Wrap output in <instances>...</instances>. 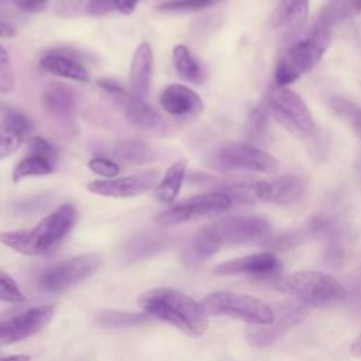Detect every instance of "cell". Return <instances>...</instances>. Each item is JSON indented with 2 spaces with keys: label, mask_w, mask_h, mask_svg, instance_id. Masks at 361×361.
I'll return each instance as SVG.
<instances>
[{
  "label": "cell",
  "mask_w": 361,
  "mask_h": 361,
  "mask_svg": "<svg viewBox=\"0 0 361 361\" xmlns=\"http://www.w3.org/2000/svg\"><path fill=\"white\" fill-rule=\"evenodd\" d=\"M172 59L178 75L190 83L202 85L206 80V72L200 62L185 45H176L172 49Z\"/></svg>",
  "instance_id": "obj_24"
},
{
  "label": "cell",
  "mask_w": 361,
  "mask_h": 361,
  "mask_svg": "<svg viewBox=\"0 0 361 361\" xmlns=\"http://www.w3.org/2000/svg\"><path fill=\"white\" fill-rule=\"evenodd\" d=\"M148 313H128L117 310H106L97 314V323L107 327H130L148 322Z\"/></svg>",
  "instance_id": "obj_31"
},
{
  "label": "cell",
  "mask_w": 361,
  "mask_h": 361,
  "mask_svg": "<svg viewBox=\"0 0 361 361\" xmlns=\"http://www.w3.org/2000/svg\"><path fill=\"white\" fill-rule=\"evenodd\" d=\"M351 3V7L354 10L355 14H360L361 13V0H350Z\"/></svg>",
  "instance_id": "obj_45"
},
{
  "label": "cell",
  "mask_w": 361,
  "mask_h": 361,
  "mask_svg": "<svg viewBox=\"0 0 361 361\" xmlns=\"http://www.w3.org/2000/svg\"><path fill=\"white\" fill-rule=\"evenodd\" d=\"M30 360L31 357L25 354H17V355H8V357L0 358V361H30Z\"/></svg>",
  "instance_id": "obj_44"
},
{
  "label": "cell",
  "mask_w": 361,
  "mask_h": 361,
  "mask_svg": "<svg viewBox=\"0 0 361 361\" xmlns=\"http://www.w3.org/2000/svg\"><path fill=\"white\" fill-rule=\"evenodd\" d=\"M186 175V162L185 161H178L172 164L164 178L158 182L155 186V197L165 204H171L175 202L178 197V193L182 188V183L185 180Z\"/></svg>",
  "instance_id": "obj_25"
},
{
  "label": "cell",
  "mask_w": 361,
  "mask_h": 361,
  "mask_svg": "<svg viewBox=\"0 0 361 361\" xmlns=\"http://www.w3.org/2000/svg\"><path fill=\"white\" fill-rule=\"evenodd\" d=\"M55 307L51 305L30 307L0 322V347L28 338L41 331L52 319Z\"/></svg>",
  "instance_id": "obj_12"
},
{
  "label": "cell",
  "mask_w": 361,
  "mask_h": 361,
  "mask_svg": "<svg viewBox=\"0 0 361 361\" xmlns=\"http://www.w3.org/2000/svg\"><path fill=\"white\" fill-rule=\"evenodd\" d=\"M272 286L293 295L309 307L341 303L347 298V289L343 283L329 274L316 271H300L275 276L272 278Z\"/></svg>",
  "instance_id": "obj_3"
},
{
  "label": "cell",
  "mask_w": 361,
  "mask_h": 361,
  "mask_svg": "<svg viewBox=\"0 0 361 361\" xmlns=\"http://www.w3.org/2000/svg\"><path fill=\"white\" fill-rule=\"evenodd\" d=\"M307 182L298 175H281L254 182L255 202L274 204H290L298 202L306 192Z\"/></svg>",
  "instance_id": "obj_14"
},
{
  "label": "cell",
  "mask_w": 361,
  "mask_h": 361,
  "mask_svg": "<svg viewBox=\"0 0 361 361\" xmlns=\"http://www.w3.org/2000/svg\"><path fill=\"white\" fill-rule=\"evenodd\" d=\"M358 173H360V182H361V164H360V171H358Z\"/></svg>",
  "instance_id": "obj_46"
},
{
  "label": "cell",
  "mask_w": 361,
  "mask_h": 361,
  "mask_svg": "<svg viewBox=\"0 0 361 361\" xmlns=\"http://www.w3.org/2000/svg\"><path fill=\"white\" fill-rule=\"evenodd\" d=\"M31 121L20 111L10 110L0 123V159L13 155L31 131Z\"/></svg>",
  "instance_id": "obj_20"
},
{
  "label": "cell",
  "mask_w": 361,
  "mask_h": 361,
  "mask_svg": "<svg viewBox=\"0 0 361 361\" xmlns=\"http://www.w3.org/2000/svg\"><path fill=\"white\" fill-rule=\"evenodd\" d=\"M145 313L164 320L190 337H200L207 330V313L202 303L172 288H155L138 299Z\"/></svg>",
  "instance_id": "obj_1"
},
{
  "label": "cell",
  "mask_w": 361,
  "mask_h": 361,
  "mask_svg": "<svg viewBox=\"0 0 361 361\" xmlns=\"http://www.w3.org/2000/svg\"><path fill=\"white\" fill-rule=\"evenodd\" d=\"M113 157L124 165H142L154 158V151L144 141L123 140L114 145Z\"/></svg>",
  "instance_id": "obj_26"
},
{
  "label": "cell",
  "mask_w": 361,
  "mask_h": 361,
  "mask_svg": "<svg viewBox=\"0 0 361 361\" xmlns=\"http://www.w3.org/2000/svg\"><path fill=\"white\" fill-rule=\"evenodd\" d=\"M282 269V264L279 258L271 252H257L247 257L235 258L227 262H223L217 265L213 269L214 275H254L259 278H275L278 276V272Z\"/></svg>",
  "instance_id": "obj_15"
},
{
  "label": "cell",
  "mask_w": 361,
  "mask_h": 361,
  "mask_svg": "<svg viewBox=\"0 0 361 361\" xmlns=\"http://www.w3.org/2000/svg\"><path fill=\"white\" fill-rule=\"evenodd\" d=\"M76 221V207L62 204L39 220L32 228L0 233V243L24 255H44L52 251L68 235Z\"/></svg>",
  "instance_id": "obj_2"
},
{
  "label": "cell",
  "mask_w": 361,
  "mask_h": 361,
  "mask_svg": "<svg viewBox=\"0 0 361 361\" xmlns=\"http://www.w3.org/2000/svg\"><path fill=\"white\" fill-rule=\"evenodd\" d=\"M16 75L7 49L0 44V93L8 94L14 90Z\"/></svg>",
  "instance_id": "obj_34"
},
{
  "label": "cell",
  "mask_w": 361,
  "mask_h": 361,
  "mask_svg": "<svg viewBox=\"0 0 361 361\" xmlns=\"http://www.w3.org/2000/svg\"><path fill=\"white\" fill-rule=\"evenodd\" d=\"M309 10L310 0H278L271 14V28L290 37L305 25Z\"/></svg>",
  "instance_id": "obj_16"
},
{
  "label": "cell",
  "mask_w": 361,
  "mask_h": 361,
  "mask_svg": "<svg viewBox=\"0 0 361 361\" xmlns=\"http://www.w3.org/2000/svg\"><path fill=\"white\" fill-rule=\"evenodd\" d=\"M169 243L166 235L161 234H142L137 235L127 247V257L133 259L148 257L157 251L164 250Z\"/></svg>",
  "instance_id": "obj_30"
},
{
  "label": "cell",
  "mask_w": 361,
  "mask_h": 361,
  "mask_svg": "<svg viewBox=\"0 0 361 361\" xmlns=\"http://www.w3.org/2000/svg\"><path fill=\"white\" fill-rule=\"evenodd\" d=\"M330 42V35L310 30L307 37L292 44L275 68V85L288 86L309 73L323 58Z\"/></svg>",
  "instance_id": "obj_5"
},
{
  "label": "cell",
  "mask_w": 361,
  "mask_h": 361,
  "mask_svg": "<svg viewBox=\"0 0 361 361\" xmlns=\"http://www.w3.org/2000/svg\"><path fill=\"white\" fill-rule=\"evenodd\" d=\"M159 180V171L149 169L142 173L97 179L86 185L90 193L107 197H134L155 188Z\"/></svg>",
  "instance_id": "obj_13"
},
{
  "label": "cell",
  "mask_w": 361,
  "mask_h": 361,
  "mask_svg": "<svg viewBox=\"0 0 361 361\" xmlns=\"http://www.w3.org/2000/svg\"><path fill=\"white\" fill-rule=\"evenodd\" d=\"M345 300L348 302L350 310L361 317V268L355 271L350 281V289L347 290Z\"/></svg>",
  "instance_id": "obj_37"
},
{
  "label": "cell",
  "mask_w": 361,
  "mask_h": 361,
  "mask_svg": "<svg viewBox=\"0 0 361 361\" xmlns=\"http://www.w3.org/2000/svg\"><path fill=\"white\" fill-rule=\"evenodd\" d=\"M164 110L175 117H193L202 113L204 104L200 96L188 86L169 85L159 97Z\"/></svg>",
  "instance_id": "obj_17"
},
{
  "label": "cell",
  "mask_w": 361,
  "mask_h": 361,
  "mask_svg": "<svg viewBox=\"0 0 361 361\" xmlns=\"http://www.w3.org/2000/svg\"><path fill=\"white\" fill-rule=\"evenodd\" d=\"M0 300L7 303H21L25 300L16 281L4 272H0Z\"/></svg>",
  "instance_id": "obj_35"
},
{
  "label": "cell",
  "mask_w": 361,
  "mask_h": 361,
  "mask_svg": "<svg viewBox=\"0 0 361 361\" xmlns=\"http://www.w3.org/2000/svg\"><path fill=\"white\" fill-rule=\"evenodd\" d=\"M154 69V52L148 42H141L134 51L130 75H128V85L130 93L141 100H145L151 86Z\"/></svg>",
  "instance_id": "obj_19"
},
{
  "label": "cell",
  "mask_w": 361,
  "mask_h": 361,
  "mask_svg": "<svg viewBox=\"0 0 361 361\" xmlns=\"http://www.w3.org/2000/svg\"><path fill=\"white\" fill-rule=\"evenodd\" d=\"M351 353H353L355 357H360V358H361V334L353 341V344H351Z\"/></svg>",
  "instance_id": "obj_43"
},
{
  "label": "cell",
  "mask_w": 361,
  "mask_h": 361,
  "mask_svg": "<svg viewBox=\"0 0 361 361\" xmlns=\"http://www.w3.org/2000/svg\"><path fill=\"white\" fill-rule=\"evenodd\" d=\"M209 165L221 172H254L275 173L278 171V159L248 142H227L219 147L209 158Z\"/></svg>",
  "instance_id": "obj_7"
},
{
  "label": "cell",
  "mask_w": 361,
  "mask_h": 361,
  "mask_svg": "<svg viewBox=\"0 0 361 361\" xmlns=\"http://www.w3.org/2000/svg\"><path fill=\"white\" fill-rule=\"evenodd\" d=\"M231 197L221 190H212L182 200L166 210L158 213L154 221L159 226H176L210 216H216L230 209Z\"/></svg>",
  "instance_id": "obj_9"
},
{
  "label": "cell",
  "mask_w": 361,
  "mask_h": 361,
  "mask_svg": "<svg viewBox=\"0 0 361 361\" xmlns=\"http://www.w3.org/2000/svg\"><path fill=\"white\" fill-rule=\"evenodd\" d=\"M97 86L102 87L106 93H109L111 97H116V96H120V94H124L127 93V90L117 82H114L113 79H99L97 80Z\"/></svg>",
  "instance_id": "obj_39"
},
{
  "label": "cell",
  "mask_w": 361,
  "mask_h": 361,
  "mask_svg": "<svg viewBox=\"0 0 361 361\" xmlns=\"http://www.w3.org/2000/svg\"><path fill=\"white\" fill-rule=\"evenodd\" d=\"M114 102L121 107L126 120L144 131H162L165 130L164 118L149 107L145 100L134 97L131 93H124L113 97Z\"/></svg>",
  "instance_id": "obj_18"
},
{
  "label": "cell",
  "mask_w": 361,
  "mask_h": 361,
  "mask_svg": "<svg viewBox=\"0 0 361 361\" xmlns=\"http://www.w3.org/2000/svg\"><path fill=\"white\" fill-rule=\"evenodd\" d=\"M210 316H227L254 326L269 324L274 320V310L267 303L248 295L233 292H214L202 302Z\"/></svg>",
  "instance_id": "obj_8"
},
{
  "label": "cell",
  "mask_w": 361,
  "mask_h": 361,
  "mask_svg": "<svg viewBox=\"0 0 361 361\" xmlns=\"http://www.w3.org/2000/svg\"><path fill=\"white\" fill-rule=\"evenodd\" d=\"M14 35H16V28L11 24H8L7 21L0 20V37L10 38V37H14Z\"/></svg>",
  "instance_id": "obj_42"
},
{
  "label": "cell",
  "mask_w": 361,
  "mask_h": 361,
  "mask_svg": "<svg viewBox=\"0 0 361 361\" xmlns=\"http://www.w3.org/2000/svg\"><path fill=\"white\" fill-rule=\"evenodd\" d=\"M54 164L48 157L30 152L25 158H23L13 171V182H20L28 176H41L48 175L54 171Z\"/></svg>",
  "instance_id": "obj_29"
},
{
  "label": "cell",
  "mask_w": 361,
  "mask_h": 361,
  "mask_svg": "<svg viewBox=\"0 0 361 361\" xmlns=\"http://www.w3.org/2000/svg\"><path fill=\"white\" fill-rule=\"evenodd\" d=\"M269 117L298 138L313 135L316 126L313 116L303 99L286 86H271L262 102Z\"/></svg>",
  "instance_id": "obj_4"
},
{
  "label": "cell",
  "mask_w": 361,
  "mask_h": 361,
  "mask_svg": "<svg viewBox=\"0 0 361 361\" xmlns=\"http://www.w3.org/2000/svg\"><path fill=\"white\" fill-rule=\"evenodd\" d=\"M27 147H28L30 152L48 157L52 161L56 159V152H55L54 147L47 140H44L42 137H30L27 140Z\"/></svg>",
  "instance_id": "obj_38"
},
{
  "label": "cell",
  "mask_w": 361,
  "mask_h": 361,
  "mask_svg": "<svg viewBox=\"0 0 361 361\" xmlns=\"http://www.w3.org/2000/svg\"><path fill=\"white\" fill-rule=\"evenodd\" d=\"M138 1L140 0H114V8H117L121 14L130 16L135 10Z\"/></svg>",
  "instance_id": "obj_41"
},
{
  "label": "cell",
  "mask_w": 361,
  "mask_h": 361,
  "mask_svg": "<svg viewBox=\"0 0 361 361\" xmlns=\"http://www.w3.org/2000/svg\"><path fill=\"white\" fill-rule=\"evenodd\" d=\"M245 137L248 144L255 147L264 145L269 141V114L262 103L250 111L245 121Z\"/></svg>",
  "instance_id": "obj_27"
},
{
  "label": "cell",
  "mask_w": 361,
  "mask_h": 361,
  "mask_svg": "<svg viewBox=\"0 0 361 361\" xmlns=\"http://www.w3.org/2000/svg\"><path fill=\"white\" fill-rule=\"evenodd\" d=\"M329 106L333 113L361 140V106L344 96H331Z\"/></svg>",
  "instance_id": "obj_28"
},
{
  "label": "cell",
  "mask_w": 361,
  "mask_h": 361,
  "mask_svg": "<svg viewBox=\"0 0 361 361\" xmlns=\"http://www.w3.org/2000/svg\"><path fill=\"white\" fill-rule=\"evenodd\" d=\"M354 14L350 0H327L319 10L312 30L331 35L337 25Z\"/></svg>",
  "instance_id": "obj_22"
},
{
  "label": "cell",
  "mask_w": 361,
  "mask_h": 361,
  "mask_svg": "<svg viewBox=\"0 0 361 361\" xmlns=\"http://www.w3.org/2000/svg\"><path fill=\"white\" fill-rule=\"evenodd\" d=\"M94 0H55L54 11L63 18H73L89 14Z\"/></svg>",
  "instance_id": "obj_33"
},
{
  "label": "cell",
  "mask_w": 361,
  "mask_h": 361,
  "mask_svg": "<svg viewBox=\"0 0 361 361\" xmlns=\"http://www.w3.org/2000/svg\"><path fill=\"white\" fill-rule=\"evenodd\" d=\"M221 0H166L159 4L158 10L165 13H189L200 11L216 6Z\"/></svg>",
  "instance_id": "obj_32"
},
{
  "label": "cell",
  "mask_w": 361,
  "mask_h": 361,
  "mask_svg": "<svg viewBox=\"0 0 361 361\" xmlns=\"http://www.w3.org/2000/svg\"><path fill=\"white\" fill-rule=\"evenodd\" d=\"M89 169L92 172H94L96 175H100L103 176L104 179H110V178H116L120 172V166L117 162L111 161V159H107V158H103V157H96V158H92L87 164Z\"/></svg>",
  "instance_id": "obj_36"
},
{
  "label": "cell",
  "mask_w": 361,
  "mask_h": 361,
  "mask_svg": "<svg viewBox=\"0 0 361 361\" xmlns=\"http://www.w3.org/2000/svg\"><path fill=\"white\" fill-rule=\"evenodd\" d=\"M39 65L44 71L55 76L66 78L76 82H89L90 79L87 69L80 62H78L76 59L65 54H59V52L44 54L39 59Z\"/></svg>",
  "instance_id": "obj_21"
},
{
  "label": "cell",
  "mask_w": 361,
  "mask_h": 361,
  "mask_svg": "<svg viewBox=\"0 0 361 361\" xmlns=\"http://www.w3.org/2000/svg\"><path fill=\"white\" fill-rule=\"evenodd\" d=\"M309 306L298 299L282 300L274 306V320L269 324L252 326L245 330L247 341L254 347H267L298 326L309 314Z\"/></svg>",
  "instance_id": "obj_11"
},
{
  "label": "cell",
  "mask_w": 361,
  "mask_h": 361,
  "mask_svg": "<svg viewBox=\"0 0 361 361\" xmlns=\"http://www.w3.org/2000/svg\"><path fill=\"white\" fill-rule=\"evenodd\" d=\"M199 231L219 250L223 245L261 243L271 237L269 223L259 216L223 217L209 223Z\"/></svg>",
  "instance_id": "obj_6"
},
{
  "label": "cell",
  "mask_w": 361,
  "mask_h": 361,
  "mask_svg": "<svg viewBox=\"0 0 361 361\" xmlns=\"http://www.w3.org/2000/svg\"><path fill=\"white\" fill-rule=\"evenodd\" d=\"M102 265L99 254H82L62 261L38 276V285L48 293H62L93 275Z\"/></svg>",
  "instance_id": "obj_10"
},
{
  "label": "cell",
  "mask_w": 361,
  "mask_h": 361,
  "mask_svg": "<svg viewBox=\"0 0 361 361\" xmlns=\"http://www.w3.org/2000/svg\"><path fill=\"white\" fill-rule=\"evenodd\" d=\"M48 0H21L18 3V10L28 11V13H37L45 8Z\"/></svg>",
  "instance_id": "obj_40"
},
{
  "label": "cell",
  "mask_w": 361,
  "mask_h": 361,
  "mask_svg": "<svg viewBox=\"0 0 361 361\" xmlns=\"http://www.w3.org/2000/svg\"><path fill=\"white\" fill-rule=\"evenodd\" d=\"M42 106L45 111L61 120L69 118L76 109V100L73 93L61 85L49 86L42 93Z\"/></svg>",
  "instance_id": "obj_23"
}]
</instances>
